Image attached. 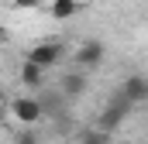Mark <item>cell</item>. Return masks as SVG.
Returning <instances> with one entry per match:
<instances>
[{
  "label": "cell",
  "instance_id": "9",
  "mask_svg": "<svg viewBox=\"0 0 148 144\" xmlns=\"http://www.w3.org/2000/svg\"><path fill=\"white\" fill-rule=\"evenodd\" d=\"M79 10V0H52V17L66 21V17H76Z\"/></svg>",
  "mask_w": 148,
  "mask_h": 144
},
{
  "label": "cell",
  "instance_id": "4",
  "mask_svg": "<svg viewBox=\"0 0 148 144\" xmlns=\"http://www.w3.org/2000/svg\"><path fill=\"white\" fill-rule=\"evenodd\" d=\"M28 58L41 65V69H52V65H59V58H62V41H41L35 45L31 52H28Z\"/></svg>",
  "mask_w": 148,
  "mask_h": 144
},
{
  "label": "cell",
  "instance_id": "11",
  "mask_svg": "<svg viewBox=\"0 0 148 144\" xmlns=\"http://www.w3.org/2000/svg\"><path fill=\"white\" fill-rule=\"evenodd\" d=\"M38 3H41V0H14V7H24V10H28V7H38Z\"/></svg>",
  "mask_w": 148,
  "mask_h": 144
},
{
  "label": "cell",
  "instance_id": "8",
  "mask_svg": "<svg viewBox=\"0 0 148 144\" xmlns=\"http://www.w3.org/2000/svg\"><path fill=\"white\" fill-rule=\"evenodd\" d=\"M76 144H110V130H100V127H83Z\"/></svg>",
  "mask_w": 148,
  "mask_h": 144
},
{
  "label": "cell",
  "instance_id": "1",
  "mask_svg": "<svg viewBox=\"0 0 148 144\" xmlns=\"http://www.w3.org/2000/svg\"><path fill=\"white\" fill-rule=\"evenodd\" d=\"M131 110H134V107H131L121 93H114L110 100H107V107H103V113L97 117V127H100V130H117V127L131 117Z\"/></svg>",
  "mask_w": 148,
  "mask_h": 144
},
{
  "label": "cell",
  "instance_id": "3",
  "mask_svg": "<svg viewBox=\"0 0 148 144\" xmlns=\"http://www.w3.org/2000/svg\"><path fill=\"white\" fill-rule=\"evenodd\" d=\"M10 113H14V120H17L21 127H35L38 120L45 117V110H41V103H38L35 96H28V100H14V103H10Z\"/></svg>",
  "mask_w": 148,
  "mask_h": 144
},
{
  "label": "cell",
  "instance_id": "5",
  "mask_svg": "<svg viewBox=\"0 0 148 144\" xmlns=\"http://www.w3.org/2000/svg\"><path fill=\"white\" fill-rule=\"evenodd\" d=\"M131 107H138L141 100H148V82H145V75H127L124 82H121V89H117Z\"/></svg>",
  "mask_w": 148,
  "mask_h": 144
},
{
  "label": "cell",
  "instance_id": "6",
  "mask_svg": "<svg viewBox=\"0 0 148 144\" xmlns=\"http://www.w3.org/2000/svg\"><path fill=\"white\" fill-rule=\"evenodd\" d=\"M59 89H62L66 100H79V96L86 93V75H83V72H66V75L59 79Z\"/></svg>",
  "mask_w": 148,
  "mask_h": 144
},
{
  "label": "cell",
  "instance_id": "2",
  "mask_svg": "<svg viewBox=\"0 0 148 144\" xmlns=\"http://www.w3.org/2000/svg\"><path fill=\"white\" fill-rule=\"evenodd\" d=\"M103 58H107V45L97 41V38H90V41H83V45L76 48V65H79V69H97Z\"/></svg>",
  "mask_w": 148,
  "mask_h": 144
},
{
  "label": "cell",
  "instance_id": "10",
  "mask_svg": "<svg viewBox=\"0 0 148 144\" xmlns=\"http://www.w3.org/2000/svg\"><path fill=\"white\" fill-rule=\"evenodd\" d=\"M14 144H41V134H38L35 127H21L14 134Z\"/></svg>",
  "mask_w": 148,
  "mask_h": 144
},
{
  "label": "cell",
  "instance_id": "12",
  "mask_svg": "<svg viewBox=\"0 0 148 144\" xmlns=\"http://www.w3.org/2000/svg\"><path fill=\"white\" fill-rule=\"evenodd\" d=\"M3 117H7V107H3V103H0V124H3Z\"/></svg>",
  "mask_w": 148,
  "mask_h": 144
},
{
  "label": "cell",
  "instance_id": "13",
  "mask_svg": "<svg viewBox=\"0 0 148 144\" xmlns=\"http://www.w3.org/2000/svg\"><path fill=\"white\" fill-rule=\"evenodd\" d=\"M0 38H7V28H3V24H0Z\"/></svg>",
  "mask_w": 148,
  "mask_h": 144
},
{
  "label": "cell",
  "instance_id": "7",
  "mask_svg": "<svg viewBox=\"0 0 148 144\" xmlns=\"http://www.w3.org/2000/svg\"><path fill=\"white\" fill-rule=\"evenodd\" d=\"M21 82H24L31 93H38V89L45 86V69H41V65H35L31 58H24V62H21Z\"/></svg>",
  "mask_w": 148,
  "mask_h": 144
}]
</instances>
